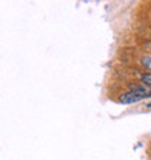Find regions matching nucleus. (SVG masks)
Listing matches in <instances>:
<instances>
[{"label": "nucleus", "mask_w": 151, "mask_h": 160, "mask_svg": "<svg viewBox=\"0 0 151 160\" xmlns=\"http://www.w3.org/2000/svg\"><path fill=\"white\" fill-rule=\"evenodd\" d=\"M119 103H124V105H131V103H137V102L144 101V98L141 95H138L137 92H134L132 89H129L128 92L119 95Z\"/></svg>", "instance_id": "nucleus-1"}, {"label": "nucleus", "mask_w": 151, "mask_h": 160, "mask_svg": "<svg viewBox=\"0 0 151 160\" xmlns=\"http://www.w3.org/2000/svg\"><path fill=\"white\" fill-rule=\"evenodd\" d=\"M141 64H143L145 68L151 70V57H150V55H145V57H143V58H141Z\"/></svg>", "instance_id": "nucleus-2"}, {"label": "nucleus", "mask_w": 151, "mask_h": 160, "mask_svg": "<svg viewBox=\"0 0 151 160\" xmlns=\"http://www.w3.org/2000/svg\"><path fill=\"white\" fill-rule=\"evenodd\" d=\"M141 83L151 86V73H148V74H143V76H141Z\"/></svg>", "instance_id": "nucleus-3"}]
</instances>
